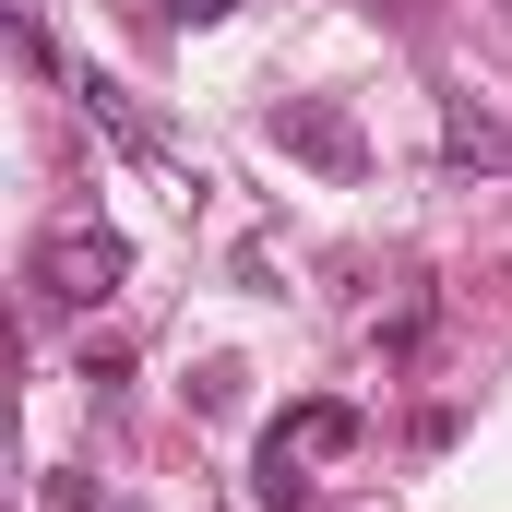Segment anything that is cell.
I'll return each instance as SVG.
<instances>
[{"label": "cell", "mask_w": 512, "mask_h": 512, "mask_svg": "<svg viewBox=\"0 0 512 512\" xmlns=\"http://www.w3.org/2000/svg\"><path fill=\"white\" fill-rule=\"evenodd\" d=\"M262 143H274V155H298V167H322V179H370V131L346 120L334 96H286V108L262 120Z\"/></svg>", "instance_id": "3"}, {"label": "cell", "mask_w": 512, "mask_h": 512, "mask_svg": "<svg viewBox=\"0 0 512 512\" xmlns=\"http://www.w3.org/2000/svg\"><path fill=\"white\" fill-rule=\"evenodd\" d=\"M167 12H179V24H227L239 0H167Z\"/></svg>", "instance_id": "5"}, {"label": "cell", "mask_w": 512, "mask_h": 512, "mask_svg": "<svg viewBox=\"0 0 512 512\" xmlns=\"http://www.w3.org/2000/svg\"><path fill=\"white\" fill-rule=\"evenodd\" d=\"M441 143H453V167H512V131L477 120V108H453V131H441Z\"/></svg>", "instance_id": "4"}, {"label": "cell", "mask_w": 512, "mask_h": 512, "mask_svg": "<svg viewBox=\"0 0 512 512\" xmlns=\"http://www.w3.org/2000/svg\"><path fill=\"white\" fill-rule=\"evenodd\" d=\"M24 274H36V310H96V298L131 274V239L108 227V215H60Z\"/></svg>", "instance_id": "2"}, {"label": "cell", "mask_w": 512, "mask_h": 512, "mask_svg": "<svg viewBox=\"0 0 512 512\" xmlns=\"http://www.w3.org/2000/svg\"><path fill=\"white\" fill-rule=\"evenodd\" d=\"M334 453H358V405H334V393H310V405H286V417L262 429L251 501H262V512H310V465H334Z\"/></svg>", "instance_id": "1"}]
</instances>
